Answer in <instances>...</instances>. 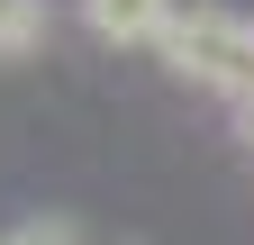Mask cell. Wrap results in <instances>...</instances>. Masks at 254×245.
<instances>
[{
	"instance_id": "cell-2",
	"label": "cell",
	"mask_w": 254,
	"mask_h": 245,
	"mask_svg": "<svg viewBox=\"0 0 254 245\" xmlns=\"http://www.w3.org/2000/svg\"><path fill=\"white\" fill-rule=\"evenodd\" d=\"M82 18L100 46H154L173 27V0H82Z\"/></svg>"
},
{
	"instance_id": "cell-3",
	"label": "cell",
	"mask_w": 254,
	"mask_h": 245,
	"mask_svg": "<svg viewBox=\"0 0 254 245\" xmlns=\"http://www.w3.org/2000/svg\"><path fill=\"white\" fill-rule=\"evenodd\" d=\"M46 37V0H0V55H27Z\"/></svg>"
},
{
	"instance_id": "cell-4",
	"label": "cell",
	"mask_w": 254,
	"mask_h": 245,
	"mask_svg": "<svg viewBox=\"0 0 254 245\" xmlns=\"http://www.w3.org/2000/svg\"><path fill=\"white\" fill-rule=\"evenodd\" d=\"M236 118H245V136H254V100H236Z\"/></svg>"
},
{
	"instance_id": "cell-1",
	"label": "cell",
	"mask_w": 254,
	"mask_h": 245,
	"mask_svg": "<svg viewBox=\"0 0 254 245\" xmlns=\"http://www.w3.org/2000/svg\"><path fill=\"white\" fill-rule=\"evenodd\" d=\"M154 46L173 55L182 82H209V91H227V100H254V27L236 9H173V27Z\"/></svg>"
}]
</instances>
